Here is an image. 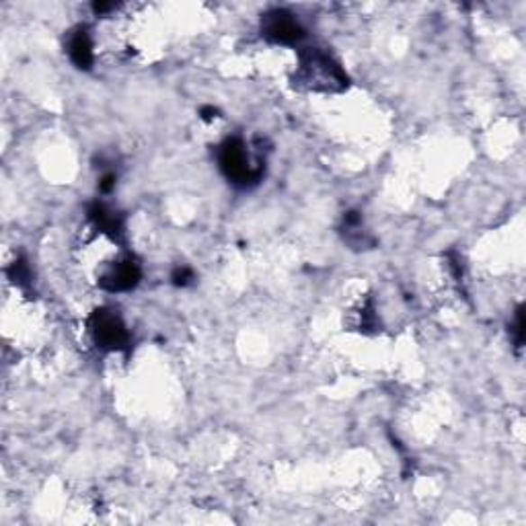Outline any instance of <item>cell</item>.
Returning <instances> with one entry per match:
<instances>
[{"mask_svg":"<svg viewBox=\"0 0 526 526\" xmlns=\"http://www.w3.org/2000/svg\"><path fill=\"white\" fill-rule=\"evenodd\" d=\"M298 80L317 91H341L348 85V77L341 66L319 50H309V52L301 54Z\"/></svg>","mask_w":526,"mask_h":526,"instance_id":"1","label":"cell"},{"mask_svg":"<svg viewBox=\"0 0 526 526\" xmlns=\"http://www.w3.org/2000/svg\"><path fill=\"white\" fill-rule=\"evenodd\" d=\"M218 163H221L222 173L232 184H258L261 177V165L255 163L251 152L247 150V144L240 138H231L221 146Z\"/></svg>","mask_w":526,"mask_h":526,"instance_id":"2","label":"cell"},{"mask_svg":"<svg viewBox=\"0 0 526 526\" xmlns=\"http://www.w3.org/2000/svg\"><path fill=\"white\" fill-rule=\"evenodd\" d=\"M91 333L99 348L104 349H123L130 343V333L122 319L113 311H97L91 317Z\"/></svg>","mask_w":526,"mask_h":526,"instance_id":"3","label":"cell"},{"mask_svg":"<svg viewBox=\"0 0 526 526\" xmlns=\"http://www.w3.org/2000/svg\"><path fill=\"white\" fill-rule=\"evenodd\" d=\"M263 35L276 43H296L304 38V29L290 13L274 11L263 19Z\"/></svg>","mask_w":526,"mask_h":526,"instance_id":"4","label":"cell"},{"mask_svg":"<svg viewBox=\"0 0 526 526\" xmlns=\"http://www.w3.org/2000/svg\"><path fill=\"white\" fill-rule=\"evenodd\" d=\"M138 282H141V266H138L132 258L120 259L113 268L107 269L104 277H101V284H104V288H107L109 292L132 290Z\"/></svg>","mask_w":526,"mask_h":526,"instance_id":"5","label":"cell"},{"mask_svg":"<svg viewBox=\"0 0 526 526\" xmlns=\"http://www.w3.org/2000/svg\"><path fill=\"white\" fill-rule=\"evenodd\" d=\"M95 46H93V40L91 35L86 33V29H78L70 35L68 40V54H70V60L75 62L78 68H91V64L95 60Z\"/></svg>","mask_w":526,"mask_h":526,"instance_id":"6","label":"cell"},{"mask_svg":"<svg viewBox=\"0 0 526 526\" xmlns=\"http://www.w3.org/2000/svg\"><path fill=\"white\" fill-rule=\"evenodd\" d=\"M192 280H194V276H192V272H189L187 268H181V269H177V272L173 274V284H177V286H187V284Z\"/></svg>","mask_w":526,"mask_h":526,"instance_id":"7","label":"cell"},{"mask_svg":"<svg viewBox=\"0 0 526 526\" xmlns=\"http://www.w3.org/2000/svg\"><path fill=\"white\" fill-rule=\"evenodd\" d=\"M113 186H115V175L113 173H105L104 177H101V181H99V187H101V192H112L113 189Z\"/></svg>","mask_w":526,"mask_h":526,"instance_id":"8","label":"cell"}]
</instances>
